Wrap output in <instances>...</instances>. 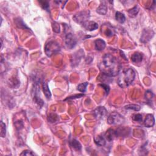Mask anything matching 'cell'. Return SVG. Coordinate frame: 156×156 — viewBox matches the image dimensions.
<instances>
[{"label":"cell","mask_w":156,"mask_h":156,"mask_svg":"<svg viewBox=\"0 0 156 156\" xmlns=\"http://www.w3.org/2000/svg\"><path fill=\"white\" fill-rule=\"evenodd\" d=\"M99 67L101 73L108 77L117 76L122 69V65L119 60L110 54L104 55Z\"/></svg>","instance_id":"1"},{"label":"cell","mask_w":156,"mask_h":156,"mask_svg":"<svg viewBox=\"0 0 156 156\" xmlns=\"http://www.w3.org/2000/svg\"><path fill=\"white\" fill-rule=\"evenodd\" d=\"M135 72L134 70L129 68L120 72L118 78V84L120 87L126 88L131 84L135 79Z\"/></svg>","instance_id":"2"},{"label":"cell","mask_w":156,"mask_h":156,"mask_svg":"<svg viewBox=\"0 0 156 156\" xmlns=\"http://www.w3.org/2000/svg\"><path fill=\"white\" fill-rule=\"evenodd\" d=\"M60 50V47L56 41H49L46 44L45 48V51L47 56L51 57L53 55L58 53Z\"/></svg>","instance_id":"3"},{"label":"cell","mask_w":156,"mask_h":156,"mask_svg":"<svg viewBox=\"0 0 156 156\" xmlns=\"http://www.w3.org/2000/svg\"><path fill=\"white\" fill-rule=\"evenodd\" d=\"M124 122V117L117 112L110 113L107 117V123L110 125H119Z\"/></svg>","instance_id":"4"},{"label":"cell","mask_w":156,"mask_h":156,"mask_svg":"<svg viewBox=\"0 0 156 156\" xmlns=\"http://www.w3.org/2000/svg\"><path fill=\"white\" fill-rule=\"evenodd\" d=\"M90 14L88 11H82L76 14L73 17V20L79 24H84L88 20Z\"/></svg>","instance_id":"5"},{"label":"cell","mask_w":156,"mask_h":156,"mask_svg":"<svg viewBox=\"0 0 156 156\" xmlns=\"http://www.w3.org/2000/svg\"><path fill=\"white\" fill-rule=\"evenodd\" d=\"M65 43L67 48L73 49L77 43V38L72 33H68L65 38Z\"/></svg>","instance_id":"6"},{"label":"cell","mask_w":156,"mask_h":156,"mask_svg":"<svg viewBox=\"0 0 156 156\" xmlns=\"http://www.w3.org/2000/svg\"><path fill=\"white\" fill-rule=\"evenodd\" d=\"M107 113V110L104 107H98L93 111L95 117L97 120L103 119Z\"/></svg>","instance_id":"7"},{"label":"cell","mask_w":156,"mask_h":156,"mask_svg":"<svg viewBox=\"0 0 156 156\" xmlns=\"http://www.w3.org/2000/svg\"><path fill=\"white\" fill-rule=\"evenodd\" d=\"M154 34V32L152 30L145 29L143 32L142 37H141V42L143 43H147L149 42L153 37Z\"/></svg>","instance_id":"8"},{"label":"cell","mask_w":156,"mask_h":156,"mask_svg":"<svg viewBox=\"0 0 156 156\" xmlns=\"http://www.w3.org/2000/svg\"><path fill=\"white\" fill-rule=\"evenodd\" d=\"M101 32L107 37H112L115 35L114 29L109 24L103 25L101 27Z\"/></svg>","instance_id":"9"},{"label":"cell","mask_w":156,"mask_h":156,"mask_svg":"<svg viewBox=\"0 0 156 156\" xmlns=\"http://www.w3.org/2000/svg\"><path fill=\"white\" fill-rule=\"evenodd\" d=\"M82 26L86 30H88L89 31H95L98 28V24L95 22H86L82 24Z\"/></svg>","instance_id":"10"},{"label":"cell","mask_w":156,"mask_h":156,"mask_svg":"<svg viewBox=\"0 0 156 156\" xmlns=\"http://www.w3.org/2000/svg\"><path fill=\"white\" fill-rule=\"evenodd\" d=\"M155 124V119L153 115L148 114L146 117V118L144 121V125L145 127L151 128Z\"/></svg>","instance_id":"11"},{"label":"cell","mask_w":156,"mask_h":156,"mask_svg":"<svg viewBox=\"0 0 156 156\" xmlns=\"http://www.w3.org/2000/svg\"><path fill=\"white\" fill-rule=\"evenodd\" d=\"M131 60L135 64L141 63L143 60V54L138 52L134 53L131 56Z\"/></svg>","instance_id":"12"},{"label":"cell","mask_w":156,"mask_h":156,"mask_svg":"<svg viewBox=\"0 0 156 156\" xmlns=\"http://www.w3.org/2000/svg\"><path fill=\"white\" fill-rule=\"evenodd\" d=\"M117 136V133L112 129H109L107 131L105 134V138L107 140L108 142H110L114 139V138Z\"/></svg>","instance_id":"13"},{"label":"cell","mask_w":156,"mask_h":156,"mask_svg":"<svg viewBox=\"0 0 156 156\" xmlns=\"http://www.w3.org/2000/svg\"><path fill=\"white\" fill-rule=\"evenodd\" d=\"M95 47L98 51H103L105 48V42L102 39H97L95 41Z\"/></svg>","instance_id":"14"},{"label":"cell","mask_w":156,"mask_h":156,"mask_svg":"<svg viewBox=\"0 0 156 156\" xmlns=\"http://www.w3.org/2000/svg\"><path fill=\"white\" fill-rule=\"evenodd\" d=\"M42 88H43V91L45 96L46 97V98L48 99L51 98V92H50V90L49 89L48 84L45 81L42 82Z\"/></svg>","instance_id":"15"},{"label":"cell","mask_w":156,"mask_h":156,"mask_svg":"<svg viewBox=\"0 0 156 156\" xmlns=\"http://www.w3.org/2000/svg\"><path fill=\"white\" fill-rule=\"evenodd\" d=\"M94 140L95 143L99 147H104L105 143H106L105 137L101 136V135H98L96 137H95Z\"/></svg>","instance_id":"16"},{"label":"cell","mask_w":156,"mask_h":156,"mask_svg":"<svg viewBox=\"0 0 156 156\" xmlns=\"http://www.w3.org/2000/svg\"><path fill=\"white\" fill-rule=\"evenodd\" d=\"M79 52H80V50L77 52V53H74V54L73 55V57L72 58L73 61L72 62L73 65H74V64H78L79 62V60H80V58L82 57V56H84V51H82L81 53H79Z\"/></svg>","instance_id":"17"},{"label":"cell","mask_w":156,"mask_h":156,"mask_svg":"<svg viewBox=\"0 0 156 156\" xmlns=\"http://www.w3.org/2000/svg\"><path fill=\"white\" fill-rule=\"evenodd\" d=\"M97 12L98 14L100 15H105L107 14V7L105 4H100V6L97 8Z\"/></svg>","instance_id":"18"},{"label":"cell","mask_w":156,"mask_h":156,"mask_svg":"<svg viewBox=\"0 0 156 156\" xmlns=\"http://www.w3.org/2000/svg\"><path fill=\"white\" fill-rule=\"evenodd\" d=\"M138 12H139V7L137 6H135L133 8L129 10L128 12L129 16L130 17L134 18V17L137 16V15L138 14Z\"/></svg>","instance_id":"19"},{"label":"cell","mask_w":156,"mask_h":156,"mask_svg":"<svg viewBox=\"0 0 156 156\" xmlns=\"http://www.w3.org/2000/svg\"><path fill=\"white\" fill-rule=\"evenodd\" d=\"M70 145H71V147L74 148V149H76L77 151H80L82 148L81 145L78 142V140L73 139L72 140V141L71 142H70Z\"/></svg>","instance_id":"20"},{"label":"cell","mask_w":156,"mask_h":156,"mask_svg":"<svg viewBox=\"0 0 156 156\" xmlns=\"http://www.w3.org/2000/svg\"><path fill=\"white\" fill-rule=\"evenodd\" d=\"M115 18H116L117 21L120 23H123L126 20L124 15L120 12H117L116 14H115Z\"/></svg>","instance_id":"21"},{"label":"cell","mask_w":156,"mask_h":156,"mask_svg":"<svg viewBox=\"0 0 156 156\" xmlns=\"http://www.w3.org/2000/svg\"><path fill=\"white\" fill-rule=\"evenodd\" d=\"M48 120L49 123H56L59 120V117L56 113H50L48 117Z\"/></svg>","instance_id":"22"},{"label":"cell","mask_w":156,"mask_h":156,"mask_svg":"<svg viewBox=\"0 0 156 156\" xmlns=\"http://www.w3.org/2000/svg\"><path fill=\"white\" fill-rule=\"evenodd\" d=\"M125 109L127 110H133L134 111H139V110L141 109V107L140 105H136V104H129L125 106Z\"/></svg>","instance_id":"23"},{"label":"cell","mask_w":156,"mask_h":156,"mask_svg":"<svg viewBox=\"0 0 156 156\" xmlns=\"http://www.w3.org/2000/svg\"><path fill=\"white\" fill-rule=\"evenodd\" d=\"M88 85V82H84V83L80 84L78 86V90L80 92L84 93L85 91H86L87 87Z\"/></svg>","instance_id":"24"},{"label":"cell","mask_w":156,"mask_h":156,"mask_svg":"<svg viewBox=\"0 0 156 156\" xmlns=\"http://www.w3.org/2000/svg\"><path fill=\"white\" fill-rule=\"evenodd\" d=\"M38 3L41 5V6L42 7L43 9L45 10H46L47 11H49V4L48 1H39Z\"/></svg>","instance_id":"25"},{"label":"cell","mask_w":156,"mask_h":156,"mask_svg":"<svg viewBox=\"0 0 156 156\" xmlns=\"http://www.w3.org/2000/svg\"><path fill=\"white\" fill-rule=\"evenodd\" d=\"M6 124H5L3 122H1V137L4 138L6 136Z\"/></svg>","instance_id":"26"},{"label":"cell","mask_w":156,"mask_h":156,"mask_svg":"<svg viewBox=\"0 0 156 156\" xmlns=\"http://www.w3.org/2000/svg\"><path fill=\"white\" fill-rule=\"evenodd\" d=\"M132 119L135 122H141L142 121V115L141 114H135L132 117Z\"/></svg>","instance_id":"27"},{"label":"cell","mask_w":156,"mask_h":156,"mask_svg":"<svg viewBox=\"0 0 156 156\" xmlns=\"http://www.w3.org/2000/svg\"><path fill=\"white\" fill-rule=\"evenodd\" d=\"M145 97L148 101H151V99L153 98V94L151 91H147L145 93Z\"/></svg>","instance_id":"28"},{"label":"cell","mask_w":156,"mask_h":156,"mask_svg":"<svg viewBox=\"0 0 156 156\" xmlns=\"http://www.w3.org/2000/svg\"><path fill=\"white\" fill-rule=\"evenodd\" d=\"M53 31L56 32H60V27L59 24L56 23H54L53 24Z\"/></svg>","instance_id":"29"},{"label":"cell","mask_w":156,"mask_h":156,"mask_svg":"<svg viewBox=\"0 0 156 156\" xmlns=\"http://www.w3.org/2000/svg\"><path fill=\"white\" fill-rule=\"evenodd\" d=\"M99 85L100 86H101L105 90V93H106V94L107 95L109 92V90H110V88H109V85L105 84H99Z\"/></svg>","instance_id":"30"},{"label":"cell","mask_w":156,"mask_h":156,"mask_svg":"<svg viewBox=\"0 0 156 156\" xmlns=\"http://www.w3.org/2000/svg\"><path fill=\"white\" fill-rule=\"evenodd\" d=\"M20 155H34V154L32 151H28V150H26V151H24Z\"/></svg>","instance_id":"31"}]
</instances>
